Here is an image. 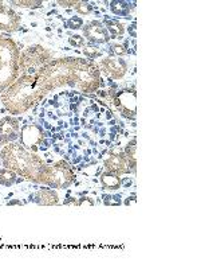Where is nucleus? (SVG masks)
Returning a JSON list of instances; mask_svg holds the SVG:
<instances>
[{
  "label": "nucleus",
  "mask_w": 201,
  "mask_h": 269,
  "mask_svg": "<svg viewBox=\"0 0 201 269\" xmlns=\"http://www.w3.org/2000/svg\"><path fill=\"white\" fill-rule=\"evenodd\" d=\"M106 117H107V119H110V117H111V112H110V111L107 112V115H106Z\"/></svg>",
  "instance_id": "34"
},
{
  "label": "nucleus",
  "mask_w": 201,
  "mask_h": 269,
  "mask_svg": "<svg viewBox=\"0 0 201 269\" xmlns=\"http://www.w3.org/2000/svg\"><path fill=\"white\" fill-rule=\"evenodd\" d=\"M20 136L19 120L6 116L0 120V146H6L8 143L18 140Z\"/></svg>",
  "instance_id": "11"
},
{
  "label": "nucleus",
  "mask_w": 201,
  "mask_h": 269,
  "mask_svg": "<svg viewBox=\"0 0 201 269\" xmlns=\"http://www.w3.org/2000/svg\"><path fill=\"white\" fill-rule=\"evenodd\" d=\"M136 152H137V139L133 138L128 144H126L125 148H124V154H125L126 159L129 161V169L133 174L136 173V167H137Z\"/></svg>",
  "instance_id": "19"
},
{
  "label": "nucleus",
  "mask_w": 201,
  "mask_h": 269,
  "mask_svg": "<svg viewBox=\"0 0 201 269\" xmlns=\"http://www.w3.org/2000/svg\"><path fill=\"white\" fill-rule=\"evenodd\" d=\"M101 185L105 190H110V191H115L118 188L122 186V179L117 175H114V174L109 173H103L101 175Z\"/></svg>",
  "instance_id": "18"
},
{
  "label": "nucleus",
  "mask_w": 201,
  "mask_h": 269,
  "mask_svg": "<svg viewBox=\"0 0 201 269\" xmlns=\"http://www.w3.org/2000/svg\"><path fill=\"white\" fill-rule=\"evenodd\" d=\"M75 2L76 0H71V2H67V0H59V2H58V4H59V6H61V7H63V8H70V7H72L74 8V6H75Z\"/></svg>",
  "instance_id": "29"
},
{
  "label": "nucleus",
  "mask_w": 201,
  "mask_h": 269,
  "mask_svg": "<svg viewBox=\"0 0 201 269\" xmlns=\"http://www.w3.org/2000/svg\"><path fill=\"white\" fill-rule=\"evenodd\" d=\"M75 181V173L67 161L59 160L49 165L43 185L51 188H67Z\"/></svg>",
  "instance_id": "7"
},
{
  "label": "nucleus",
  "mask_w": 201,
  "mask_h": 269,
  "mask_svg": "<svg viewBox=\"0 0 201 269\" xmlns=\"http://www.w3.org/2000/svg\"><path fill=\"white\" fill-rule=\"evenodd\" d=\"M53 61L51 53L41 45H31L20 53L19 68L22 74H36L43 66Z\"/></svg>",
  "instance_id": "6"
},
{
  "label": "nucleus",
  "mask_w": 201,
  "mask_h": 269,
  "mask_svg": "<svg viewBox=\"0 0 201 269\" xmlns=\"http://www.w3.org/2000/svg\"><path fill=\"white\" fill-rule=\"evenodd\" d=\"M97 66H98L99 72H102L106 77L114 81L122 80L128 73V63L125 59L115 57V55H107L101 59Z\"/></svg>",
  "instance_id": "9"
},
{
  "label": "nucleus",
  "mask_w": 201,
  "mask_h": 269,
  "mask_svg": "<svg viewBox=\"0 0 201 269\" xmlns=\"http://www.w3.org/2000/svg\"><path fill=\"white\" fill-rule=\"evenodd\" d=\"M49 93L38 84L35 74H22L19 78L0 93V101L11 116L26 113L41 103Z\"/></svg>",
  "instance_id": "2"
},
{
  "label": "nucleus",
  "mask_w": 201,
  "mask_h": 269,
  "mask_svg": "<svg viewBox=\"0 0 201 269\" xmlns=\"http://www.w3.org/2000/svg\"><path fill=\"white\" fill-rule=\"evenodd\" d=\"M75 65L76 57L58 58L43 66L35 77L47 93L65 85L75 88Z\"/></svg>",
  "instance_id": "3"
},
{
  "label": "nucleus",
  "mask_w": 201,
  "mask_h": 269,
  "mask_svg": "<svg viewBox=\"0 0 201 269\" xmlns=\"http://www.w3.org/2000/svg\"><path fill=\"white\" fill-rule=\"evenodd\" d=\"M94 199L90 198V196H82L81 199L76 200V205L78 206H94Z\"/></svg>",
  "instance_id": "28"
},
{
  "label": "nucleus",
  "mask_w": 201,
  "mask_h": 269,
  "mask_svg": "<svg viewBox=\"0 0 201 269\" xmlns=\"http://www.w3.org/2000/svg\"><path fill=\"white\" fill-rule=\"evenodd\" d=\"M16 181H18V175L12 170H0V185L6 186V187H11L12 185H15Z\"/></svg>",
  "instance_id": "20"
},
{
  "label": "nucleus",
  "mask_w": 201,
  "mask_h": 269,
  "mask_svg": "<svg viewBox=\"0 0 201 269\" xmlns=\"http://www.w3.org/2000/svg\"><path fill=\"white\" fill-rule=\"evenodd\" d=\"M84 19L79 18V16H71V18L66 22V27H67V28H71V30H79V28H84Z\"/></svg>",
  "instance_id": "25"
},
{
  "label": "nucleus",
  "mask_w": 201,
  "mask_h": 269,
  "mask_svg": "<svg viewBox=\"0 0 201 269\" xmlns=\"http://www.w3.org/2000/svg\"><path fill=\"white\" fill-rule=\"evenodd\" d=\"M103 167L106 169V171L117 175V177L132 173L129 169V161L126 159L124 151L122 152H111L107 156V159H105L103 161Z\"/></svg>",
  "instance_id": "14"
},
{
  "label": "nucleus",
  "mask_w": 201,
  "mask_h": 269,
  "mask_svg": "<svg viewBox=\"0 0 201 269\" xmlns=\"http://www.w3.org/2000/svg\"><path fill=\"white\" fill-rule=\"evenodd\" d=\"M68 43L71 45L72 47H85L86 46V39L82 37V35H71L68 38Z\"/></svg>",
  "instance_id": "26"
},
{
  "label": "nucleus",
  "mask_w": 201,
  "mask_h": 269,
  "mask_svg": "<svg viewBox=\"0 0 201 269\" xmlns=\"http://www.w3.org/2000/svg\"><path fill=\"white\" fill-rule=\"evenodd\" d=\"M114 108L119 112L122 117L128 120H136L137 116V93L136 89H121L114 93L111 98Z\"/></svg>",
  "instance_id": "8"
},
{
  "label": "nucleus",
  "mask_w": 201,
  "mask_h": 269,
  "mask_svg": "<svg viewBox=\"0 0 201 269\" xmlns=\"http://www.w3.org/2000/svg\"><path fill=\"white\" fill-rule=\"evenodd\" d=\"M20 49L12 38L0 35V93L20 76Z\"/></svg>",
  "instance_id": "4"
},
{
  "label": "nucleus",
  "mask_w": 201,
  "mask_h": 269,
  "mask_svg": "<svg viewBox=\"0 0 201 269\" xmlns=\"http://www.w3.org/2000/svg\"><path fill=\"white\" fill-rule=\"evenodd\" d=\"M103 85L98 66L90 59L76 57L75 88L82 93L98 92Z\"/></svg>",
  "instance_id": "5"
},
{
  "label": "nucleus",
  "mask_w": 201,
  "mask_h": 269,
  "mask_svg": "<svg viewBox=\"0 0 201 269\" xmlns=\"http://www.w3.org/2000/svg\"><path fill=\"white\" fill-rule=\"evenodd\" d=\"M136 28H137V23H136V20H134L133 23H132V24H130V26H129V34L132 35V38H137Z\"/></svg>",
  "instance_id": "30"
},
{
  "label": "nucleus",
  "mask_w": 201,
  "mask_h": 269,
  "mask_svg": "<svg viewBox=\"0 0 201 269\" xmlns=\"http://www.w3.org/2000/svg\"><path fill=\"white\" fill-rule=\"evenodd\" d=\"M133 202H136V194H132V196H128V198H126V200H125V205L126 206H129V205H132L133 204Z\"/></svg>",
  "instance_id": "31"
},
{
  "label": "nucleus",
  "mask_w": 201,
  "mask_h": 269,
  "mask_svg": "<svg viewBox=\"0 0 201 269\" xmlns=\"http://www.w3.org/2000/svg\"><path fill=\"white\" fill-rule=\"evenodd\" d=\"M8 205L11 206V205H22V202H19V200H11V202H8Z\"/></svg>",
  "instance_id": "32"
},
{
  "label": "nucleus",
  "mask_w": 201,
  "mask_h": 269,
  "mask_svg": "<svg viewBox=\"0 0 201 269\" xmlns=\"http://www.w3.org/2000/svg\"><path fill=\"white\" fill-rule=\"evenodd\" d=\"M82 51H84V54L86 55V57L90 58V61L91 59H95V58L101 57V55L103 54L102 49H99L97 45H91V43L90 45H88V46H85Z\"/></svg>",
  "instance_id": "23"
},
{
  "label": "nucleus",
  "mask_w": 201,
  "mask_h": 269,
  "mask_svg": "<svg viewBox=\"0 0 201 269\" xmlns=\"http://www.w3.org/2000/svg\"><path fill=\"white\" fill-rule=\"evenodd\" d=\"M84 38L88 39L91 45H103V43H109L110 35L103 23L98 20H91L90 23L84 26Z\"/></svg>",
  "instance_id": "13"
},
{
  "label": "nucleus",
  "mask_w": 201,
  "mask_h": 269,
  "mask_svg": "<svg viewBox=\"0 0 201 269\" xmlns=\"http://www.w3.org/2000/svg\"><path fill=\"white\" fill-rule=\"evenodd\" d=\"M22 18L6 2H0V30L4 32H15L19 30Z\"/></svg>",
  "instance_id": "12"
},
{
  "label": "nucleus",
  "mask_w": 201,
  "mask_h": 269,
  "mask_svg": "<svg viewBox=\"0 0 201 269\" xmlns=\"http://www.w3.org/2000/svg\"><path fill=\"white\" fill-rule=\"evenodd\" d=\"M130 51L128 49V42H125V45H121V43H111L110 45V55H115V57H124V55H128Z\"/></svg>",
  "instance_id": "22"
},
{
  "label": "nucleus",
  "mask_w": 201,
  "mask_h": 269,
  "mask_svg": "<svg viewBox=\"0 0 201 269\" xmlns=\"http://www.w3.org/2000/svg\"><path fill=\"white\" fill-rule=\"evenodd\" d=\"M130 185H132V179H129V181H126L125 182V186H126V187H128V186H130Z\"/></svg>",
  "instance_id": "33"
},
{
  "label": "nucleus",
  "mask_w": 201,
  "mask_h": 269,
  "mask_svg": "<svg viewBox=\"0 0 201 269\" xmlns=\"http://www.w3.org/2000/svg\"><path fill=\"white\" fill-rule=\"evenodd\" d=\"M103 204L106 206H118L121 205V196L119 195H103Z\"/></svg>",
  "instance_id": "27"
},
{
  "label": "nucleus",
  "mask_w": 201,
  "mask_h": 269,
  "mask_svg": "<svg viewBox=\"0 0 201 269\" xmlns=\"http://www.w3.org/2000/svg\"><path fill=\"white\" fill-rule=\"evenodd\" d=\"M34 198V202L38 205H45V206H55L59 204V195L51 187H42L36 191Z\"/></svg>",
  "instance_id": "15"
},
{
  "label": "nucleus",
  "mask_w": 201,
  "mask_h": 269,
  "mask_svg": "<svg viewBox=\"0 0 201 269\" xmlns=\"http://www.w3.org/2000/svg\"><path fill=\"white\" fill-rule=\"evenodd\" d=\"M20 144L31 148V150H36V146L45 140V132L43 128L38 124H26L23 125L20 129Z\"/></svg>",
  "instance_id": "10"
},
{
  "label": "nucleus",
  "mask_w": 201,
  "mask_h": 269,
  "mask_svg": "<svg viewBox=\"0 0 201 269\" xmlns=\"http://www.w3.org/2000/svg\"><path fill=\"white\" fill-rule=\"evenodd\" d=\"M110 4V11L114 15L122 16V18H129L130 11L136 7V2H124V0H113L109 2Z\"/></svg>",
  "instance_id": "16"
},
{
  "label": "nucleus",
  "mask_w": 201,
  "mask_h": 269,
  "mask_svg": "<svg viewBox=\"0 0 201 269\" xmlns=\"http://www.w3.org/2000/svg\"><path fill=\"white\" fill-rule=\"evenodd\" d=\"M74 8H75V11L78 12V14H81V15H89V14H91V11H93L91 3H89V2H81V0H76Z\"/></svg>",
  "instance_id": "24"
},
{
  "label": "nucleus",
  "mask_w": 201,
  "mask_h": 269,
  "mask_svg": "<svg viewBox=\"0 0 201 269\" xmlns=\"http://www.w3.org/2000/svg\"><path fill=\"white\" fill-rule=\"evenodd\" d=\"M103 26H105V28H106L109 35H110V38L113 39H118V37L121 38L124 32H125V26L121 22H118L117 19H110L107 16H105Z\"/></svg>",
  "instance_id": "17"
},
{
  "label": "nucleus",
  "mask_w": 201,
  "mask_h": 269,
  "mask_svg": "<svg viewBox=\"0 0 201 269\" xmlns=\"http://www.w3.org/2000/svg\"><path fill=\"white\" fill-rule=\"evenodd\" d=\"M10 4L12 6H18V7L22 8H31V10H35V8H41L43 6L42 0H12L10 2Z\"/></svg>",
  "instance_id": "21"
},
{
  "label": "nucleus",
  "mask_w": 201,
  "mask_h": 269,
  "mask_svg": "<svg viewBox=\"0 0 201 269\" xmlns=\"http://www.w3.org/2000/svg\"><path fill=\"white\" fill-rule=\"evenodd\" d=\"M0 159L4 169L12 170L16 175L32 183H43L49 164L41 156L28 151L20 143H8L0 151Z\"/></svg>",
  "instance_id": "1"
}]
</instances>
